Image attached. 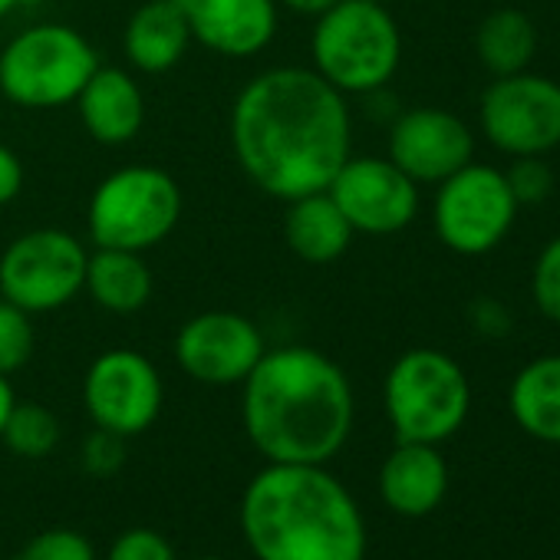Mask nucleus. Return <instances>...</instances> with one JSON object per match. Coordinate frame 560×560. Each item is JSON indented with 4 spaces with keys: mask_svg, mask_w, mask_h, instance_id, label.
Wrapping results in <instances>:
<instances>
[{
    "mask_svg": "<svg viewBox=\"0 0 560 560\" xmlns=\"http://www.w3.org/2000/svg\"><path fill=\"white\" fill-rule=\"evenodd\" d=\"M511 419L547 445H560V353L537 357L517 370L508 389Z\"/></svg>",
    "mask_w": 560,
    "mask_h": 560,
    "instance_id": "obj_21",
    "label": "nucleus"
},
{
    "mask_svg": "<svg viewBox=\"0 0 560 560\" xmlns=\"http://www.w3.org/2000/svg\"><path fill=\"white\" fill-rule=\"evenodd\" d=\"M24 191V162L14 149L0 145V208Z\"/></svg>",
    "mask_w": 560,
    "mask_h": 560,
    "instance_id": "obj_31",
    "label": "nucleus"
},
{
    "mask_svg": "<svg viewBox=\"0 0 560 560\" xmlns=\"http://www.w3.org/2000/svg\"><path fill=\"white\" fill-rule=\"evenodd\" d=\"M383 406L399 442L442 445L468 419L471 383L448 353L416 347L389 366Z\"/></svg>",
    "mask_w": 560,
    "mask_h": 560,
    "instance_id": "obj_5",
    "label": "nucleus"
},
{
    "mask_svg": "<svg viewBox=\"0 0 560 560\" xmlns=\"http://www.w3.org/2000/svg\"><path fill=\"white\" fill-rule=\"evenodd\" d=\"M530 301L550 324H560V234L550 237L534 260Z\"/></svg>",
    "mask_w": 560,
    "mask_h": 560,
    "instance_id": "obj_25",
    "label": "nucleus"
},
{
    "mask_svg": "<svg viewBox=\"0 0 560 560\" xmlns=\"http://www.w3.org/2000/svg\"><path fill=\"white\" fill-rule=\"evenodd\" d=\"M353 228L330 198V191H311L288 201L284 241L304 264H334L353 244Z\"/></svg>",
    "mask_w": 560,
    "mask_h": 560,
    "instance_id": "obj_19",
    "label": "nucleus"
},
{
    "mask_svg": "<svg viewBox=\"0 0 560 560\" xmlns=\"http://www.w3.org/2000/svg\"><path fill=\"white\" fill-rule=\"evenodd\" d=\"M264 353L260 327L237 311H205L175 337L178 370L205 386H241Z\"/></svg>",
    "mask_w": 560,
    "mask_h": 560,
    "instance_id": "obj_13",
    "label": "nucleus"
},
{
    "mask_svg": "<svg viewBox=\"0 0 560 560\" xmlns=\"http://www.w3.org/2000/svg\"><path fill=\"white\" fill-rule=\"evenodd\" d=\"M122 458H126L122 435H113V432H106V429H96V435H93V439L86 442V448H83V462H86V468L96 471V475L116 471V468L122 465Z\"/></svg>",
    "mask_w": 560,
    "mask_h": 560,
    "instance_id": "obj_30",
    "label": "nucleus"
},
{
    "mask_svg": "<svg viewBox=\"0 0 560 560\" xmlns=\"http://www.w3.org/2000/svg\"><path fill=\"white\" fill-rule=\"evenodd\" d=\"M386 159L416 185H439L475 159V132L448 109L416 106L393 119Z\"/></svg>",
    "mask_w": 560,
    "mask_h": 560,
    "instance_id": "obj_14",
    "label": "nucleus"
},
{
    "mask_svg": "<svg viewBox=\"0 0 560 560\" xmlns=\"http://www.w3.org/2000/svg\"><path fill=\"white\" fill-rule=\"evenodd\" d=\"M77 113L100 145H126L145 122V96L129 70L100 63L77 96Z\"/></svg>",
    "mask_w": 560,
    "mask_h": 560,
    "instance_id": "obj_17",
    "label": "nucleus"
},
{
    "mask_svg": "<svg viewBox=\"0 0 560 560\" xmlns=\"http://www.w3.org/2000/svg\"><path fill=\"white\" fill-rule=\"evenodd\" d=\"M327 191L357 234H399L419 214V185L383 155H350Z\"/></svg>",
    "mask_w": 560,
    "mask_h": 560,
    "instance_id": "obj_12",
    "label": "nucleus"
},
{
    "mask_svg": "<svg viewBox=\"0 0 560 560\" xmlns=\"http://www.w3.org/2000/svg\"><path fill=\"white\" fill-rule=\"evenodd\" d=\"M241 530L257 560H363L366 521L324 465L260 468L241 498Z\"/></svg>",
    "mask_w": 560,
    "mask_h": 560,
    "instance_id": "obj_3",
    "label": "nucleus"
},
{
    "mask_svg": "<svg viewBox=\"0 0 560 560\" xmlns=\"http://www.w3.org/2000/svg\"><path fill=\"white\" fill-rule=\"evenodd\" d=\"M14 389H11V383H8V376L0 373V432H4V422H8V416H11V409H14Z\"/></svg>",
    "mask_w": 560,
    "mask_h": 560,
    "instance_id": "obj_33",
    "label": "nucleus"
},
{
    "mask_svg": "<svg viewBox=\"0 0 560 560\" xmlns=\"http://www.w3.org/2000/svg\"><path fill=\"white\" fill-rule=\"evenodd\" d=\"M21 8V0H0V21H4L8 14H14Z\"/></svg>",
    "mask_w": 560,
    "mask_h": 560,
    "instance_id": "obj_34",
    "label": "nucleus"
},
{
    "mask_svg": "<svg viewBox=\"0 0 560 560\" xmlns=\"http://www.w3.org/2000/svg\"><path fill=\"white\" fill-rule=\"evenodd\" d=\"M334 4H340V0H277V8H288L291 14H301V18H320L327 14Z\"/></svg>",
    "mask_w": 560,
    "mask_h": 560,
    "instance_id": "obj_32",
    "label": "nucleus"
},
{
    "mask_svg": "<svg viewBox=\"0 0 560 560\" xmlns=\"http://www.w3.org/2000/svg\"><path fill=\"white\" fill-rule=\"evenodd\" d=\"M508 188L514 201L524 205H540L553 195V168L544 162V155H521L504 168Z\"/></svg>",
    "mask_w": 560,
    "mask_h": 560,
    "instance_id": "obj_26",
    "label": "nucleus"
},
{
    "mask_svg": "<svg viewBox=\"0 0 560 560\" xmlns=\"http://www.w3.org/2000/svg\"><path fill=\"white\" fill-rule=\"evenodd\" d=\"M250 445L277 465H327L353 432V386L314 347H277L241 383Z\"/></svg>",
    "mask_w": 560,
    "mask_h": 560,
    "instance_id": "obj_2",
    "label": "nucleus"
},
{
    "mask_svg": "<svg viewBox=\"0 0 560 560\" xmlns=\"http://www.w3.org/2000/svg\"><path fill=\"white\" fill-rule=\"evenodd\" d=\"M83 291L109 314H139L152 301V270L139 250L96 247L86 264Z\"/></svg>",
    "mask_w": 560,
    "mask_h": 560,
    "instance_id": "obj_20",
    "label": "nucleus"
},
{
    "mask_svg": "<svg viewBox=\"0 0 560 560\" xmlns=\"http://www.w3.org/2000/svg\"><path fill=\"white\" fill-rule=\"evenodd\" d=\"M188 47H191V31L178 0H145L126 21L122 54L126 63L139 73L159 77L175 70L185 60Z\"/></svg>",
    "mask_w": 560,
    "mask_h": 560,
    "instance_id": "obj_18",
    "label": "nucleus"
},
{
    "mask_svg": "<svg viewBox=\"0 0 560 560\" xmlns=\"http://www.w3.org/2000/svg\"><path fill=\"white\" fill-rule=\"evenodd\" d=\"M86 244L63 228H37L0 254V298L34 314L73 304L86 284Z\"/></svg>",
    "mask_w": 560,
    "mask_h": 560,
    "instance_id": "obj_8",
    "label": "nucleus"
},
{
    "mask_svg": "<svg viewBox=\"0 0 560 560\" xmlns=\"http://www.w3.org/2000/svg\"><path fill=\"white\" fill-rule=\"evenodd\" d=\"M182 218L178 182L155 165L109 172L90 195L86 231L96 247L139 250L162 244Z\"/></svg>",
    "mask_w": 560,
    "mask_h": 560,
    "instance_id": "obj_6",
    "label": "nucleus"
},
{
    "mask_svg": "<svg viewBox=\"0 0 560 560\" xmlns=\"http://www.w3.org/2000/svg\"><path fill=\"white\" fill-rule=\"evenodd\" d=\"M228 136L241 172L270 198L327 191L353 155L347 96L314 67H270L234 96Z\"/></svg>",
    "mask_w": 560,
    "mask_h": 560,
    "instance_id": "obj_1",
    "label": "nucleus"
},
{
    "mask_svg": "<svg viewBox=\"0 0 560 560\" xmlns=\"http://www.w3.org/2000/svg\"><path fill=\"white\" fill-rule=\"evenodd\" d=\"M475 54H478V63L491 77L524 73L537 54V27L524 11H514V8L491 11L478 24Z\"/></svg>",
    "mask_w": 560,
    "mask_h": 560,
    "instance_id": "obj_22",
    "label": "nucleus"
},
{
    "mask_svg": "<svg viewBox=\"0 0 560 560\" xmlns=\"http://www.w3.org/2000/svg\"><path fill=\"white\" fill-rule=\"evenodd\" d=\"M191 40L218 57L244 60L264 54L277 37V0H178Z\"/></svg>",
    "mask_w": 560,
    "mask_h": 560,
    "instance_id": "obj_15",
    "label": "nucleus"
},
{
    "mask_svg": "<svg viewBox=\"0 0 560 560\" xmlns=\"http://www.w3.org/2000/svg\"><path fill=\"white\" fill-rule=\"evenodd\" d=\"M109 560H178L172 544L152 527H129L109 547Z\"/></svg>",
    "mask_w": 560,
    "mask_h": 560,
    "instance_id": "obj_28",
    "label": "nucleus"
},
{
    "mask_svg": "<svg viewBox=\"0 0 560 560\" xmlns=\"http://www.w3.org/2000/svg\"><path fill=\"white\" fill-rule=\"evenodd\" d=\"M448 491V465L439 445L396 442L380 468V494L402 517L432 514Z\"/></svg>",
    "mask_w": 560,
    "mask_h": 560,
    "instance_id": "obj_16",
    "label": "nucleus"
},
{
    "mask_svg": "<svg viewBox=\"0 0 560 560\" xmlns=\"http://www.w3.org/2000/svg\"><path fill=\"white\" fill-rule=\"evenodd\" d=\"M380 4H389V0H380Z\"/></svg>",
    "mask_w": 560,
    "mask_h": 560,
    "instance_id": "obj_36",
    "label": "nucleus"
},
{
    "mask_svg": "<svg viewBox=\"0 0 560 560\" xmlns=\"http://www.w3.org/2000/svg\"><path fill=\"white\" fill-rule=\"evenodd\" d=\"M521 205L514 201L501 168L468 162L445 182H439L432 201V224L439 241L462 254H491L517 221Z\"/></svg>",
    "mask_w": 560,
    "mask_h": 560,
    "instance_id": "obj_9",
    "label": "nucleus"
},
{
    "mask_svg": "<svg viewBox=\"0 0 560 560\" xmlns=\"http://www.w3.org/2000/svg\"><path fill=\"white\" fill-rule=\"evenodd\" d=\"M18 560H96V550L90 537L70 527H54L27 540V547L18 553Z\"/></svg>",
    "mask_w": 560,
    "mask_h": 560,
    "instance_id": "obj_27",
    "label": "nucleus"
},
{
    "mask_svg": "<svg viewBox=\"0 0 560 560\" xmlns=\"http://www.w3.org/2000/svg\"><path fill=\"white\" fill-rule=\"evenodd\" d=\"M165 386L155 363L139 350H106L83 380V402L96 429L113 435H139L162 412Z\"/></svg>",
    "mask_w": 560,
    "mask_h": 560,
    "instance_id": "obj_11",
    "label": "nucleus"
},
{
    "mask_svg": "<svg viewBox=\"0 0 560 560\" xmlns=\"http://www.w3.org/2000/svg\"><path fill=\"white\" fill-rule=\"evenodd\" d=\"M100 57L70 24H37L0 50V93L24 109L77 103Z\"/></svg>",
    "mask_w": 560,
    "mask_h": 560,
    "instance_id": "obj_7",
    "label": "nucleus"
},
{
    "mask_svg": "<svg viewBox=\"0 0 560 560\" xmlns=\"http://www.w3.org/2000/svg\"><path fill=\"white\" fill-rule=\"evenodd\" d=\"M314 70L343 96L383 93L402 60V34L380 0H340L311 34Z\"/></svg>",
    "mask_w": 560,
    "mask_h": 560,
    "instance_id": "obj_4",
    "label": "nucleus"
},
{
    "mask_svg": "<svg viewBox=\"0 0 560 560\" xmlns=\"http://www.w3.org/2000/svg\"><path fill=\"white\" fill-rule=\"evenodd\" d=\"M195 560H221V557H195Z\"/></svg>",
    "mask_w": 560,
    "mask_h": 560,
    "instance_id": "obj_35",
    "label": "nucleus"
},
{
    "mask_svg": "<svg viewBox=\"0 0 560 560\" xmlns=\"http://www.w3.org/2000/svg\"><path fill=\"white\" fill-rule=\"evenodd\" d=\"M481 136L504 155H547L560 145V83L530 70L494 77L478 103Z\"/></svg>",
    "mask_w": 560,
    "mask_h": 560,
    "instance_id": "obj_10",
    "label": "nucleus"
},
{
    "mask_svg": "<svg viewBox=\"0 0 560 560\" xmlns=\"http://www.w3.org/2000/svg\"><path fill=\"white\" fill-rule=\"evenodd\" d=\"M0 439H4L8 448L21 458H44L60 442V422L40 402H14Z\"/></svg>",
    "mask_w": 560,
    "mask_h": 560,
    "instance_id": "obj_23",
    "label": "nucleus"
},
{
    "mask_svg": "<svg viewBox=\"0 0 560 560\" xmlns=\"http://www.w3.org/2000/svg\"><path fill=\"white\" fill-rule=\"evenodd\" d=\"M34 320L24 307L0 298V373L11 376L34 357Z\"/></svg>",
    "mask_w": 560,
    "mask_h": 560,
    "instance_id": "obj_24",
    "label": "nucleus"
},
{
    "mask_svg": "<svg viewBox=\"0 0 560 560\" xmlns=\"http://www.w3.org/2000/svg\"><path fill=\"white\" fill-rule=\"evenodd\" d=\"M468 324L475 327V334H481V337H488V340H501V337H508L511 327H514L508 304L498 301V298H488V294H485V298H475V301L468 304Z\"/></svg>",
    "mask_w": 560,
    "mask_h": 560,
    "instance_id": "obj_29",
    "label": "nucleus"
}]
</instances>
